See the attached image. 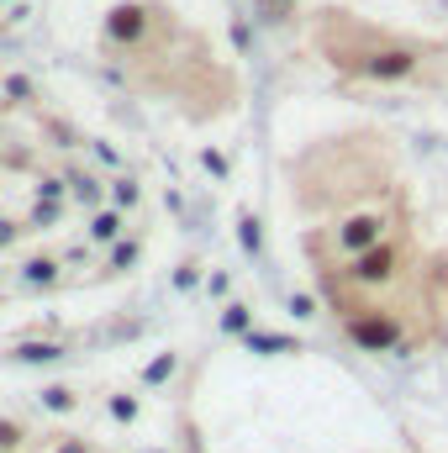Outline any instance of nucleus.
Returning a JSON list of instances; mask_svg holds the SVG:
<instances>
[{"mask_svg": "<svg viewBox=\"0 0 448 453\" xmlns=\"http://www.w3.org/2000/svg\"><path fill=\"white\" fill-rule=\"evenodd\" d=\"M116 232H121V211H101V217L90 222V237H96V242H112Z\"/></svg>", "mask_w": 448, "mask_h": 453, "instance_id": "obj_4", "label": "nucleus"}, {"mask_svg": "<svg viewBox=\"0 0 448 453\" xmlns=\"http://www.w3.org/2000/svg\"><path fill=\"white\" fill-rule=\"evenodd\" d=\"M401 226H406V201H401V196L348 206V211H337L328 226L306 232V258H312L317 269H328V264H343V258H359V253L380 248V242L396 237Z\"/></svg>", "mask_w": 448, "mask_h": 453, "instance_id": "obj_2", "label": "nucleus"}, {"mask_svg": "<svg viewBox=\"0 0 448 453\" xmlns=\"http://www.w3.org/2000/svg\"><path fill=\"white\" fill-rule=\"evenodd\" d=\"M312 48L322 53V64L359 80V85H412V90H433L448 80V48L433 37H412V32H390L369 16H353L343 5H322L312 21Z\"/></svg>", "mask_w": 448, "mask_h": 453, "instance_id": "obj_1", "label": "nucleus"}, {"mask_svg": "<svg viewBox=\"0 0 448 453\" xmlns=\"http://www.w3.org/2000/svg\"><path fill=\"white\" fill-rule=\"evenodd\" d=\"M16 237H21V222H0V248H5V242H16Z\"/></svg>", "mask_w": 448, "mask_h": 453, "instance_id": "obj_5", "label": "nucleus"}, {"mask_svg": "<svg viewBox=\"0 0 448 453\" xmlns=\"http://www.w3.org/2000/svg\"><path fill=\"white\" fill-rule=\"evenodd\" d=\"M296 11H301V0H259V16H264V21H274V27H285Z\"/></svg>", "mask_w": 448, "mask_h": 453, "instance_id": "obj_3", "label": "nucleus"}]
</instances>
